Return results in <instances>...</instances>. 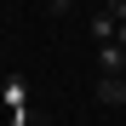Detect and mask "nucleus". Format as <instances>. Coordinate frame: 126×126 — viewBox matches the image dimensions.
<instances>
[{"label":"nucleus","instance_id":"7","mask_svg":"<svg viewBox=\"0 0 126 126\" xmlns=\"http://www.w3.org/2000/svg\"><path fill=\"white\" fill-rule=\"evenodd\" d=\"M69 6H75V0H46V12H52V17H63Z\"/></svg>","mask_w":126,"mask_h":126},{"label":"nucleus","instance_id":"1","mask_svg":"<svg viewBox=\"0 0 126 126\" xmlns=\"http://www.w3.org/2000/svg\"><path fill=\"white\" fill-rule=\"evenodd\" d=\"M97 103H103V109L126 103V75H97Z\"/></svg>","mask_w":126,"mask_h":126},{"label":"nucleus","instance_id":"5","mask_svg":"<svg viewBox=\"0 0 126 126\" xmlns=\"http://www.w3.org/2000/svg\"><path fill=\"white\" fill-rule=\"evenodd\" d=\"M103 40H115V17L109 12H92V46H103Z\"/></svg>","mask_w":126,"mask_h":126},{"label":"nucleus","instance_id":"4","mask_svg":"<svg viewBox=\"0 0 126 126\" xmlns=\"http://www.w3.org/2000/svg\"><path fill=\"white\" fill-rule=\"evenodd\" d=\"M6 120H12V126H52L46 115L34 109V103H23V109H6Z\"/></svg>","mask_w":126,"mask_h":126},{"label":"nucleus","instance_id":"9","mask_svg":"<svg viewBox=\"0 0 126 126\" xmlns=\"http://www.w3.org/2000/svg\"><path fill=\"white\" fill-rule=\"evenodd\" d=\"M0 126H6V120H0Z\"/></svg>","mask_w":126,"mask_h":126},{"label":"nucleus","instance_id":"3","mask_svg":"<svg viewBox=\"0 0 126 126\" xmlns=\"http://www.w3.org/2000/svg\"><path fill=\"white\" fill-rule=\"evenodd\" d=\"M23 103H29V80H23V75H12L6 86H0V109H23Z\"/></svg>","mask_w":126,"mask_h":126},{"label":"nucleus","instance_id":"2","mask_svg":"<svg viewBox=\"0 0 126 126\" xmlns=\"http://www.w3.org/2000/svg\"><path fill=\"white\" fill-rule=\"evenodd\" d=\"M97 69H103V75H126V46L103 40V46H97Z\"/></svg>","mask_w":126,"mask_h":126},{"label":"nucleus","instance_id":"8","mask_svg":"<svg viewBox=\"0 0 126 126\" xmlns=\"http://www.w3.org/2000/svg\"><path fill=\"white\" fill-rule=\"evenodd\" d=\"M115 46H126V23H115Z\"/></svg>","mask_w":126,"mask_h":126},{"label":"nucleus","instance_id":"6","mask_svg":"<svg viewBox=\"0 0 126 126\" xmlns=\"http://www.w3.org/2000/svg\"><path fill=\"white\" fill-rule=\"evenodd\" d=\"M103 12H109L115 23H126V0H109V6H103Z\"/></svg>","mask_w":126,"mask_h":126}]
</instances>
